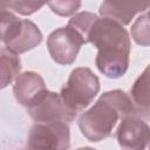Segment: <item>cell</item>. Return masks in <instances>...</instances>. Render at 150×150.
Masks as SVG:
<instances>
[{"label":"cell","mask_w":150,"mask_h":150,"mask_svg":"<svg viewBox=\"0 0 150 150\" xmlns=\"http://www.w3.org/2000/svg\"><path fill=\"white\" fill-rule=\"evenodd\" d=\"M88 43L98 49L95 63L98 70L110 79H118L129 67L130 36L128 30L109 19H96L89 34Z\"/></svg>","instance_id":"obj_1"},{"label":"cell","mask_w":150,"mask_h":150,"mask_svg":"<svg viewBox=\"0 0 150 150\" xmlns=\"http://www.w3.org/2000/svg\"><path fill=\"white\" fill-rule=\"evenodd\" d=\"M129 115H134L129 95L121 89H115L103 93L90 109L81 114L77 124L86 138L100 142L110 137L118 120L122 121Z\"/></svg>","instance_id":"obj_2"},{"label":"cell","mask_w":150,"mask_h":150,"mask_svg":"<svg viewBox=\"0 0 150 150\" xmlns=\"http://www.w3.org/2000/svg\"><path fill=\"white\" fill-rule=\"evenodd\" d=\"M100 91V80L87 67L71 70L67 83L62 87L60 97L66 107L77 114L87 108Z\"/></svg>","instance_id":"obj_3"},{"label":"cell","mask_w":150,"mask_h":150,"mask_svg":"<svg viewBox=\"0 0 150 150\" xmlns=\"http://www.w3.org/2000/svg\"><path fill=\"white\" fill-rule=\"evenodd\" d=\"M69 127L64 122L35 123L27 136L26 150H68Z\"/></svg>","instance_id":"obj_4"},{"label":"cell","mask_w":150,"mask_h":150,"mask_svg":"<svg viewBox=\"0 0 150 150\" xmlns=\"http://www.w3.org/2000/svg\"><path fill=\"white\" fill-rule=\"evenodd\" d=\"M27 112L35 123L64 122L68 124L76 117V114L66 107L60 94L49 90H47L33 105L28 107Z\"/></svg>","instance_id":"obj_5"},{"label":"cell","mask_w":150,"mask_h":150,"mask_svg":"<svg viewBox=\"0 0 150 150\" xmlns=\"http://www.w3.org/2000/svg\"><path fill=\"white\" fill-rule=\"evenodd\" d=\"M82 45L84 43L80 35L68 26L55 29L47 38L49 55L56 63L63 66L71 64L75 61Z\"/></svg>","instance_id":"obj_6"},{"label":"cell","mask_w":150,"mask_h":150,"mask_svg":"<svg viewBox=\"0 0 150 150\" xmlns=\"http://www.w3.org/2000/svg\"><path fill=\"white\" fill-rule=\"evenodd\" d=\"M42 38L41 30L33 21L18 19L7 29L1 41L5 43L7 49L18 55L39 46Z\"/></svg>","instance_id":"obj_7"},{"label":"cell","mask_w":150,"mask_h":150,"mask_svg":"<svg viewBox=\"0 0 150 150\" xmlns=\"http://www.w3.org/2000/svg\"><path fill=\"white\" fill-rule=\"evenodd\" d=\"M149 134L148 123L135 115L124 117L116 129V138L122 150H145Z\"/></svg>","instance_id":"obj_8"},{"label":"cell","mask_w":150,"mask_h":150,"mask_svg":"<svg viewBox=\"0 0 150 150\" xmlns=\"http://www.w3.org/2000/svg\"><path fill=\"white\" fill-rule=\"evenodd\" d=\"M13 91L16 101L23 107L33 105L46 91V83L42 76L35 71H25L16 76Z\"/></svg>","instance_id":"obj_9"},{"label":"cell","mask_w":150,"mask_h":150,"mask_svg":"<svg viewBox=\"0 0 150 150\" xmlns=\"http://www.w3.org/2000/svg\"><path fill=\"white\" fill-rule=\"evenodd\" d=\"M148 2L138 1H104L100 6V15L104 19L117 22L121 26H127L131 19L142 12H146Z\"/></svg>","instance_id":"obj_10"},{"label":"cell","mask_w":150,"mask_h":150,"mask_svg":"<svg viewBox=\"0 0 150 150\" xmlns=\"http://www.w3.org/2000/svg\"><path fill=\"white\" fill-rule=\"evenodd\" d=\"M149 67L137 77L130 89V100L134 105V115L138 117H149L150 97H149Z\"/></svg>","instance_id":"obj_11"},{"label":"cell","mask_w":150,"mask_h":150,"mask_svg":"<svg viewBox=\"0 0 150 150\" xmlns=\"http://www.w3.org/2000/svg\"><path fill=\"white\" fill-rule=\"evenodd\" d=\"M21 61L9 49L0 48V90L6 88L20 74Z\"/></svg>","instance_id":"obj_12"},{"label":"cell","mask_w":150,"mask_h":150,"mask_svg":"<svg viewBox=\"0 0 150 150\" xmlns=\"http://www.w3.org/2000/svg\"><path fill=\"white\" fill-rule=\"evenodd\" d=\"M96 19H97V15L95 13L80 12L71 16L67 26L80 35L83 43H88V34Z\"/></svg>","instance_id":"obj_13"},{"label":"cell","mask_w":150,"mask_h":150,"mask_svg":"<svg viewBox=\"0 0 150 150\" xmlns=\"http://www.w3.org/2000/svg\"><path fill=\"white\" fill-rule=\"evenodd\" d=\"M131 36L137 45L148 47L150 43V32H149V13L144 12L139 15L134 25L131 26Z\"/></svg>","instance_id":"obj_14"},{"label":"cell","mask_w":150,"mask_h":150,"mask_svg":"<svg viewBox=\"0 0 150 150\" xmlns=\"http://www.w3.org/2000/svg\"><path fill=\"white\" fill-rule=\"evenodd\" d=\"M48 6L60 16H70L81 7V1H49Z\"/></svg>","instance_id":"obj_15"},{"label":"cell","mask_w":150,"mask_h":150,"mask_svg":"<svg viewBox=\"0 0 150 150\" xmlns=\"http://www.w3.org/2000/svg\"><path fill=\"white\" fill-rule=\"evenodd\" d=\"M9 8L12 12L19 13L21 15H30L34 12L39 11L45 4L38 1H8Z\"/></svg>","instance_id":"obj_16"},{"label":"cell","mask_w":150,"mask_h":150,"mask_svg":"<svg viewBox=\"0 0 150 150\" xmlns=\"http://www.w3.org/2000/svg\"><path fill=\"white\" fill-rule=\"evenodd\" d=\"M18 16L11 11L8 1H0V36Z\"/></svg>","instance_id":"obj_17"},{"label":"cell","mask_w":150,"mask_h":150,"mask_svg":"<svg viewBox=\"0 0 150 150\" xmlns=\"http://www.w3.org/2000/svg\"><path fill=\"white\" fill-rule=\"evenodd\" d=\"M76 150H96V149L90 148V146H83V148H79V149H76Z\"/></svg>","instance_id":"obj_18"},{"label":"cell","mask_w":150,"mask_h":150,"mask_svg":"<svg viewBox=\"0 0 150 150\" xmlns=\"http://www.w3.org/2000/svg\"><path fill=\"white\" fill-rule=\"evenodd\" d=\"M23 150H26V149H23Z\"/></svg>","instance_id":"obj_19"}]
</instances>
